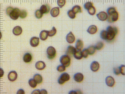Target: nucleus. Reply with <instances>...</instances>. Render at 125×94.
Wrapping results in <instances>:
<instances>
[{
    "mask_svg": "<svg viewBox=\"0 0 125 94\" xmlns=\"http://www.w3.org/2000/svg\"><path fill=\"white\" fill-rule=\"evenodd\" d=\"M20 10L17 8L13 9L9 15L10 18L14 20H16L20 16Z\"/></svg>",
    "mask_w": 125,
    "mask_h": 94,
    "instance_id": "4",
    "label": "nucleus"
},
{
    "mask_svg": "<svg viewBox=\"0 0 125 94\" xmlns=\"http://www.w3.org/2000/svg\"><path fill=\"white\" fill-rule=\"evenodd\" d=\"M120 73L122 75H125V66L124 65H121L119 67Z\"/></svg>",
    "mask_w": 125,
    "mask_h": 94,
    "instance_id": "40",
    "label": "nucleus"
},
{
    "mask_svg": "<svg viewBox=\"0 0 125 94\" xmlns=\"http://www.w3.org/2000/svg\"><path fill=\"white\" fill-rule=\"evenodd\" d=\"M114 73L116 75L120 74V72L119 68H114Z\"/></svg>",
    "mask_w": 125,
    "mask_h": 94,
    "instance_id": "42",
    "label": "nucleus"
},
{
    "mask_svg": "<svg viewBox=\"0 0 125 94\" xmlns=\"http://www.w3.org/2000/svg\"><path fill=\"white\" fill-rule=\"evenodd\" d=\"M73 56L77 60L81 59L83 57L81 50H76L74 53V54Z\"/></svg>",
    "mask_w": 125,
    "mask_h": 94,
    "instance_id": "22",
    "label": "nucleus"
},
{
    "mask_svg": "<svg viewBox=\"0 0 125 94\" xmlns=\"http://www.w3.org/2000/svg\"><path fill=\"white\" fill-rule=\"evenodd\" d=\"M60 62L62 65L68 67L70 64V58L67 55H63L60 58Z\"/></svg>",
    "mask_w": 125,
    "mask_h": 94,
    "instance_id": "2",
    "label": "nucleus"
},
{
    "mask_svg": "<svg viewBox=\"0 0 125 94\" xmlns=\"http://www.w3.org/2000/svg\"><path fill=\"white\" fill-rule=\"evenodd\" d=\"M50 10V6L47 5H43L41 6L40 10L43 14H47L49 12Z\"/></svg>",
    "mask_w": 125,
    "mask_h": 94,
    "instance_id": "19",
    "label": "nucleus"
},
{
    "mask_svg": "<svg viewBox=\"0 0 125 94\" xmlns=\"http://www.w3.org/2000/svg\"><path fill=\"white\" fill-rule=\"evenodd\" d=\"M104 44L103 42H99L95 45V47L96 49L99 50L102 48L104 47Z\"/></svg>",
    "mask_w": 125,
    "mask_h": 94,
    "instance_id": "26",
    "label": "nucleus"
},
{
    "mask_svg": "<svg viewBox=\"0 0 125 94\" xmlns=\"http://www.w3.org/2000/svg\"><path fill=\"white\" fill-rule=\"evenodd\" d=\"M4 72L3 69L0 68V77H2L3 76Z\"/></svg>",
    "mask_w": 125,
    "mask_h": 94,
    "instance_id": "44",
    "label": "nucleus"
},
{
    "mask_svg": "<svg viewBox=\"0 0 125 94\" xmlns=\"http://www.w3.org/2000/svg\"><path fill=\"white\" fill-rule=\"evenodd\" d=\"M100 37L102 39L107 40V33L106 31L103 30L100 32Z\"/></svg>",
    "mask_w": 125,
    "mask_h": 94,
    "instance_id": "31",
    "label": "nucleus"
},
{
    "mask_svg": "<svg viewBox=\"0 0 125 94\" xmlns=\"http://www.w3.org/2000/svg\"></svg>",
    "mask_w": 125,
    "mask_h": 94,
    "instance_id": "49",
    "label": "nucleus"
},
{
    "mask_svg": "<svg viewBox=\"0 0 125 94\" xmlns=\"http://www.w3.org/2000/svg\"><path fill=\"white\" fill-rule=\"evenodd\" d=\"M60 12V8L59 7L53 8L50 11L51 16L54 17H56L58 16Z\"/></svg>",
    "mask_w": 125,
    "mask_h": 94,
    "instance_id": "13",
    "label": "nucleus"
},
{
    "mask_svg": "<svg viewBox=\"0 0 125 94\" xmlns=\"http://www.w3.org/2000/svg\"><path fill=\"white\" fill-rule=\"evenodd\" d=\"M22 29L21 27L17 26L15 27L13 30V32L15 36H19L21 34Z\"/></svg>",
    "mask_w": 125,
    "mask_h": 94,
    "instance_id": "17",
    "label": "nucleus"
},
{
    "mask_svg": "<svg viewBox=\"0 0 125 94\" xmlns=\"http://www.w3.org/2000/svg\"><path fill=\"white\" fill-rule=\"evenodd\" d=\"M83 42L80 40H77L75 44V47L78 50H81L83 47Z\"/></svg>",
    "mask_w": 125,
    "mask_h": 94,
    "instance_id": "23",
    "label": "nucleus"
},
{
    "mask_svg": "<svg viewBox=\"0 0 125 94\" xmlns=\"http://www.w3.org/2000/svg\"><path fill=\"white\" fill-rule=\"evenodd\" d=\"M29 84L30 86L32 88H35L36 87L37 85V83L33 79H30L29 81Z\"/></svg>",
    "mask_w": 125,
    "mask_h": 94,
    "instance_id": "29",
    "label": "nucleus"
},
{
    "mask_svg": "<svg viewBox=\"0 0 125 94\" xmlns=\"http://www.w3.org/2000/svg\"><path fill=\"white\" fill-rule=\"evenodd\" d=\"M119 18V14L118 12L116 11L113 13L112 15H108L107 21L109 23H112L118 20Z\"/></svg>",
    "mask_w": 125,
    "mask_h": 94,
    "instance_id": "6",
    "label": "nucleus"
},
{
    "mask_svg": "<svg viewBox=\"0 0 125 94\" xmlns=\"http://www.w3.org/2000/svg\"><path fill=\"white\" fill-rule=\"evenodd\" d=\"M75 80L77 82H81L84 79V76L80 73H77L75 74L74 76Z\"/></svg>",
    "mask_w": 125,
    "mask_h": 94,
    "instance_id": "14",
    "label": "nucleus"
},
{
    "mask_svg": "<svg viewBox=\"0 0 125 94\" xmlns=\"http://www.w3.org/2000/svg\"><path fill=\"white\" fill-rule=\"evenodd\" d=\"M116 9L114 7H110L107 9V10L108 15H112L115 11H116Z\"/></svg>",
    "mask_w": 125,
    "mask_h": 94,
    "instance_id": "34",
    "label": "nucleus"
},
{
    "mask_svg": "<svg viewBox=\"0 0 125 94\" xmlns=\"http://www.w3.org/2000/svg\"><path fill=\"white\" fill-rule=\"evenodd\" d=\"M2 37V33H1V31H0V40L1 39V38Z\"/></svg>",
    "mask_w": 125,
    "mask_h": 94,
    "instance_id": "48",
    "label": "nucleus"
},
{
    "mask_svg": "<svg viewBox=\"0 0 125 94\" xmlns=\"http://www.w3.org/2000/svg\"><path fill=\"white\" fill-rule=\"evenodd\" d=\"M105 82L107 85L110 87L113 86L115 84L114 79L111 76H109L106 78Z\"/></svg>",
    "mask_w": 125,
    "mask_h": 94,
    "instance_id": "10",
    "label": "nucleus"
},
{
    "mask_svg": "<svg viewBox=\"0 0 125 94\" xmlns=\"http://www.w3.org/2000/svg\"><path fill=\"white\" fill-rule=\"evenodd\" d=\"M66 40L67 42L69 43H72L75 40V37L72 32H70L66 36Z\"/></svg>",
    "mask_w": 125,
    "mask_h": 94,
    "instance_id": "12",
    "label": "nucleus"
},
{
    "mask_svg": "<svg viewBox=\"0 0 125 94\" xmlns=\"http://www.w3.org/2000/svg\"><path fill=\"white\" fill-rule=\"evenodd\" d=\"M25 94V91L22 89H20L19 90L17 93V94Z\"/></svg>",
    "mask_w": 125,
    "mask_h": 94,
    "instance_id": "43",
    "label": "nucleus"
},
{
    "mask_svg": "<svg viewBox=\"0 0 125 94\" xmlns=\"http://www.w3.org/2000/svg\"><path fill=\"white\" fill-rule=\"evenodd\" d=\"M87 10L88 12L90 15H94L95 13L96 9L93 6Z\"/></svg>",
    "mask_w": 125,
    "mask_h": 94,
    "instance_id": "32",
    "label": "nucleus"
},
{
    "mask_svg": "<svg viewBox=\"0 0 125 94\" xmlns=\"http://www.w3.org/2000/svg\"><path fill=\"white\" fill-rule=\"evenodd\" d=\"M98 19L102 21H104L106 20L107 19L108 15L104 11L100 12L99 13L96 15Z\"/></svg>",
    "mask_w": 125,
    "mask_h": 94,
    "instance_id": "9",
    "label": "nucleus"
},
{
    "mask_svg": "<svg viewBox=\"0 0 125 94\" xmlns=\"http://www.w3.org/2000/svg\"><path fill=\"white\" fill-rule=\"evenodd\" d=\"M69 75L67 73H64L60 76L58 80V82L60 84H63L65 82L67 81L70 79Z\"/></svg>",
    "mask_w": 125,
    "mask_h": 94,
    "instance_id": "5",
    "label": "nucleus"
},
{
    "mask_svg": "<svg viewBox=\"0 0 125 94\" xmlns=\"http://www.w3.org/2000/svg\"><path fill=\"white\" fill-rule=\"evenodd\" d=\"M72 10L75 14L78 13L82 12L81 8L79 5H76L74 6L72 8Z\"/></svg>",
    "mask_w": 125,
    "mask_h": 94,
    "instance_id": "25",
    "label": "nucleus"
},
{
    "mask_svg": "<svg viewBox=\"0 0 125 94\" xmlns=\"http://www.w3.org/2000/svg\"><path fill=\"white\" fill-rule=\"evenodd\" d=\"M27 12L24 10H22L20 11L19 17L22 19L25 18L27 16Z\"/></svg>",
    "mask_w": 125,
    "mask_h": 94,
    "instance_id": "36",
    "label": "nucleus"
},
{
    "mask_svg": "<svg viewBox=\"0 0 125 94\" xmlns=\"http://www.w3.org/2000/svg\"><path fill=\"white\" fill-rule=\"evenodd\" d=\"M87 49L89 54L90 55H93L95 52V47L93 46H90Z\"/></svg>",
    "mask_w": 125,
    "mask_h": 94,
    "instance_id": "27",
    "label": "nucleus"
},
{
    "mask_svg": "<svg viewBox=\"0 0 125 94\" xmlns=\"http://www.w3.org/2000/svg\"><path fill=\"white\" fill-rule=\"evenodd\" d=\"M17 78V74L15 71H12L10 72L8 75V78L10 81H14Z\"/></svg>",
    "mask_w": 125,
    "mask_h": 94,
    "instance_id": "8",
    "label": "nucleus"
},
{
    "mask_svg": "<svg viewBox=\"0 0 125 94\" xmlns=\"http://www.w3.org/2000/svg\"><path fill=\"white\" fill-rule=\"evenodd\" d=\"M48 36V31L43 30L40 33V37L42 40H46Z\"/></svg>",
    "mask_w": 125,
    "mask_h": 94,
    "instance_id": "20",
    "label": "nucleus"
},
{
    "mask_svg": "<svg viewBox=\"0 0 125 94\" xmlns=\"http://www.w3.org/2000/svg\"><path fill=\"white\" fill-rule=\"evenodd\" d=\"M56 30L55 27H53L51 30L48 31V36L50 37H52L54 36L56 33Z\"/></svg>",
    "mask_w": 125,
    "mask_h": 94,
    "instance_id": "30",
    "label": "nucleus"
},
{
    "mask_svg": "<svg viewBox=\"0 0 125 94\" xmlns=\"http://www.w3.org/2000/svg\"><path fill=\"white\" fill-rule=\"evenodd\" d=\"M82 55L83 57L85 58H86L88 57V56L89 53L88 52L87 49H85L83 50L82 52Z\"/></svg>",
    "mask_w": 125,
    "mask_h": 94,
    "instance_id": "39",
    "label": "nucleus"
},
{
    "mask_svg": "<svg viewBox=\"0 0 125 94\" xmlns=\"http://www.w3.org/2000/svg\"><path fill=\"white\" fill-rule=\"evenodd\" d=\"M76 50V49L74 47L71 46H69L67 48L66 54L70 57H72Z\"/></svg>",
    "mask_w": 125,
    "mask_h": 94,
    "instance_id": "7",
    "label": "nucleus"
},
{
    "mask_svg": "<svg viewBox=\"0 0 125 94\" xmlns=\"http://www.w3.org/2000/svg\"><path fill=\"white\" fill-rule=\"evenodd\" d=\"M100 68V64L96 61H94L91 64L90 68L93 72H96Z\"/></svg>",
    "mask_w": 125,
    "mask_h": 94,
    "instance_id": "15",
    "label": "nucleus"
},
{
    "mask_svg": "<svg viewBox=\"0 0 125 94\" xmlns=\"http://www.w3.org/2000/svg\"><path fill=\"white\" fill-rule=\"evenodd\" d=\"M76 92L75 91H71L70 92L69 94H77Z\"/></svg>",
    "mask_w": 125,
    "mask_h": 94,
    "instance_id": "47",
    "label": "nucleus"
},
{
    "mask_svg": "<svg viewBox=\"0 0 125 94\" xmlns=\"http://www.w3.org/2000/svg\"><path fill=\"white\" fill-rule=\"evenodd\" d=\"M30 43L32 47H36L39 44V38L37 37H33L30 40Z\"/></svg>",
    "mask_w": 125,
    "mask_h": 94,
    "instance_id": "11",
    "label": "nucleus"
},
{
    "mask_svg": "<svg viewBox=\"0 0 125 94\" xmlns=\"http://www.w3.org/2000/svg\"><path fill=\"white\" fill-rule=\"evenodd\" d=\"M40 90H35L33 91L32 92L31 94H40Z\"/></svg>",
    "mask_w": 125,
    "mask_h": 94,
    "instance_id": "45",
    "label": "nucleus"
},
{
    "mask_svg": "<svg viewBox=\"0 0 125 94\" xmlns=\"http://www.w3.org/2000/svg\"><path fill=\"white\" fill-rule=\"evenodd\" d=\"M65 0H57V4L60 8H62L65 5Z\"/></svg>",
    "mask_w": 125,
    "mask_h": 94,
    "instance_id": "37",
    "label": "nucleus"
},
{
    "mask_svg": "<svg viewBox=\"0 0 125 94\" xmlns=\"http://www.w3.org/2000/svg\"><path fill=\"white\" fill-rule=\"evenodd\" d=\"M97 31V28L95 26L91 25L89 27L87 32L90 34H94Z\"/></svg>",
    "mask_w": 125,
    "mask_h": 94,
    "instance_id": "18",
    "label": "nucleus"
},
{
    "mask_svg": "<svg viewBox=\"0 0 125 94\" xmlns=\"http://www.w3.org/2000/svg\"><path fill=\"white\" fill-rule=\"evenodd\" d=\"M47 94V92L46 90L44 89L41 90V91H40V94Z\"/></svg>",
    "mask_w": 125,
    "mask_h": 94,
    "instance_id": "46",
    "label": "nucleus"
},
{
    "mask_svg": "<svg viewBox=\"0 0 125 94\" xmlns=\"http://www.w3.org/2000/svg\"><path fill=\"white\" fill-rule=\"evenodd\" d=\"M43 13L40 10H37L35 11V16L38 19L41 18L42 17Z\"/></svg>",
    "mask_w": 125,
    "mask_h": 94,
    "instance_id": "28",
    "label": "nucleus"
},
{
    "mask_svg": "<svg viewBox=\"0 0 125 94\" xmlns=\"http://www.w3.org/2000/svg\"><path fill=\"white\" fill-rule=\"evenodd\" d=\"M46 65L44 62L41 61L37 62L35 64V67L37 69L41 70L45 68Z\"/></svg>",
    "mask_w": 125,
    "mask_h": 94,
    "instance_id": "16",
    "label": "nucleus"
},
{
    "mask_svg": "<svg viewBox=\"0 0 125 94\" xmlns=\"http://www.w3.org/2000/svg\"><path fill=\"white\" fill-rule=\"evenodd\" d=\"M14 8H13L12 7H8L7 8L6 10V12L7 14L9 16L10 14V13L11 12L12 10Z\"/></svg>",
    "mask_w": 125,
    "mask_h": 94,
    "instance_id": "41",
    "label": "nucleus"
},
{
    "mask_svg": "<svg viewBox=\"0 0 125 94\" xmlns=\"http://www.w3.org/2000/svg\"><path fill=\"white\" fill-rule=\"evenodd\" d=\"M65 69V67L63 65H60L57 67V68L58 71L60 72H62L64 71Z\"/></svg>",
    "mask_w": 125,
    "mask_h": 94,
    "instance_id": "38",
    "label": "nucleus"
},
{
    "mask_svg": "<svg viewBox=\"0 0 125 94\" xmlns=\"http://www.w3.org/2000/svg\"><path fill=\"white\" fill-rule=\"evenodd\" d=\"M47 54L48 58L50 60L53 59L56 55V51L54 47H49L47 50Z\"/></svg>",
    "mask_w": 125,
    "mask_h": 94,
    "instance_id": "3",
    "label": "nucleus"
},
{
    "mask_svg": "<svg viewBox=\"0 0 125 94\" xmlns=\"http://www.w3.org/2000/svg\"><path fill=\"white\" fill-rule=\"evenodd\" d=\"M67 14L68 16L71 19H74L75 17L76 14L72 10H70L68 11Z\"/></svg>",
    "mask_w": 125,
    "mask_h": 94,
    "instance_id": "33",
    "label": "nucleus"
},
{
    "mask_svg": "<svg viewBox=\"0 0 125 94\" xmlns=\"http://www.w3.org/2000/svg\"><path fill=\"white\" fill-rule=\"evenodd\" d=\"M32 59L31 55L29 53H27L25 54L23 57V60L26 63H29Z\"/></svg>",
    "mask_w": 125,
    "mask_h": 94,
    "instance_id": "21",
    "label": "nucleus"
},
{
    "mask_svg": "<svg viewBox=\"0 0 125 94\" xmlns=\"http://www.w3.org/2000/svg\"><path fill=\"white\" fill-rule=\"evenodd\" d=\"M107 40L110 41L113 40L118 32V29L115 27L108 26L107 28Z\"/></svg>",
    "mask_w": 125,
    "mask_h": 94,
    "instance_id": "1",
    "label": "nucleus"
},
{
    "mask_svg": "<svg viewBox=\"0 0 125 94\" xmlns=\"http://www.w3.org/2000/svg\"><path fill=\"white\" fill-rule=\"evenodd\" d=\"M93 4L92 3L90 2H88L85 3L84 5V7L85 9L88 10L92 6Z\"/></svg>",
    "mask_w": 125,
    "mask_h": 94,
    "instance_id": "35",
    "label": "nucleus"
},
{
    "mask_svg": "<svg viewBox=\"0 0 125 94\" xmlns=\"http://www.w3.org/2000/svg\"><path fill=\"white\" fill-rule=\"evenodd\" d=\"M34 79L37 84H40L42 82L43 79L42 76L39 74H35L34 77Z\"/></svg>",
    "mask_w": 125,
    "mask_h": 94,
    "instance_id": "24",
    "label": "nucleus"
}]
</instances>
